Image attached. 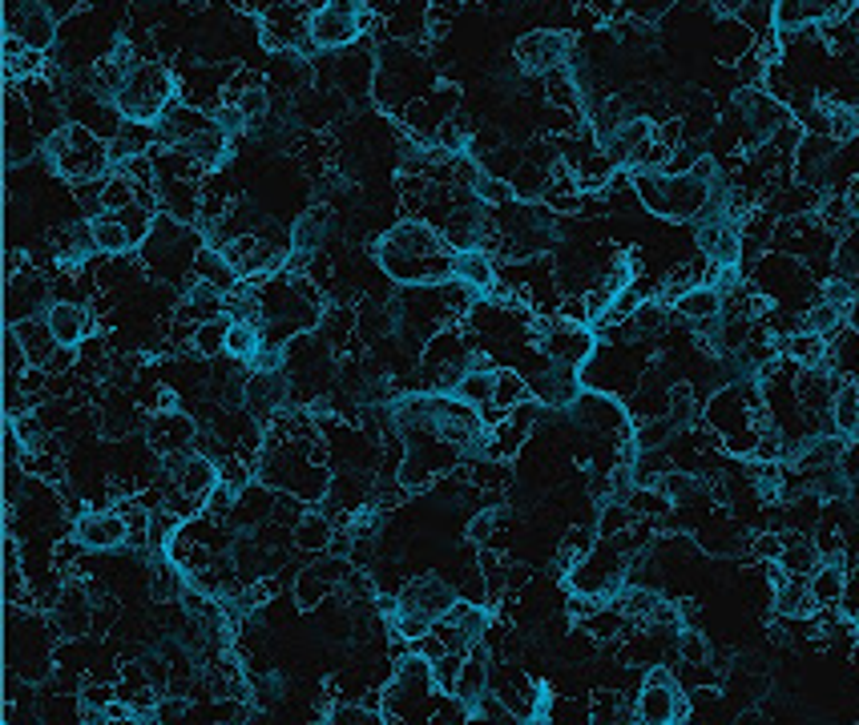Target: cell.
Wrapping results in <instances>:
<instances>
[{"mask_svg": "<svg viewBox=\"0 0 859 725\" xmlns=\"http://www.w3.org/2000/svg\"><path fill=\"white\" fill-rule=\"evenodd\" d=\"M94 613H97V605H94V597H89L77 580H69L61 592H57V600H53V617H49V625H53V633L57 637H65V641H77L81 633H89L94 629Z\"/></svg>", "mask_w": 859, "mask_h": 725, "instance_id": "10", "label": "cell"}, {"mask_svg": "<svg viewBox=\"0 0 859 725\" xmlns=\"http://www.w3.org/2000/svg\"><path fill=\"white\" fill-rule=\"evenodd\" d=\"M154 141H158V126L154 121H121V129L109 137V161L126 166L134 158H146Z\"/></svg>", "mask_w": 859, "mask_h": 725, "instance_id": "17", "label": "cell"}, {"mask_svg": "<svg viewBox=\"0 0 859 725\" xmlns=\"http://www.w3.org/2000/svg\"><path fill=\"white\" fill-rule=\"evenodd\" d=\"M642 206L662 222H694L714 194V182L690 174H670V169H629Z\"/></svg>", "mask_w": 859, "mask_h": 725, "instance_id": "2", "label": "cell"}, {"mask_svg": "<svg viewBox=\"0 0 859 725\" xmlns=\"http://www.w3.org/2000/svg\"><path fill=\"white\" fill-rule=\"evenodd\" d=\"M674 653H679L682 665H706L711 662V637L699 625H682L679 637H674Z\"/></svg>", "mask_w": 859, "mask_h": 725, "instance_id": "33", "label": "cell"}, {"mask_svg": "<svg viewBox=\"0 0 859 725\" xmlns=\"http://www.w3.org/2000/svg\"><path fill=\"white\" fill-rule=\"evenodd\" d=\"M670 306H674V319H682V323H690V326H702V323H714V319L722 315L726 298H722V291L714 283H694V286H686Z\"/></svg>", "mask_w": 859, "mask_h": 725, "instance_id": "15", "label": "cell"}, {"mask_svg": "<svg viewBox=\"0 0 859 725\" xmlns=\"http://www.w3.org/2000/svg\"><path fill=\"white\" fill-rule=\"evenodd\" d=\"M117 109L126 121H158L166 109L174 106V77L166 65L158 61H138V69L121 81L117 89Z\"/></svg>", "mask_w": 859, "mask_h": 725, "instance_id": "4", "label": "cell"}, {"mask_svg": "<svg viewBox=\"0 0 859 725\" xmlns=\"http://www.w3.org/2000/svg\"><path fill=\"white\" fill-rule=\"evenodd\" d=\"M45 323H49L61 347H81L86 339H94V311L86 303H77V298H57L45 311Z\"/></svg>", "mask_w": 859, "mask_h": 725, "instance_id": "13", "label": "cell"}, {"mask_svg": "<svg viewBox=\"0 0 859 725\" xmlns=\"http://www.w3.org/2000/svg\"><path fill=\"white\" fill-rule=\"evenodd\" d=\"M452 278H457V283H465L468 291H477L480 298H488V295H492V286L500 283L497 254L488 251V246L457 251V254H452Z\"/></svg>", "mask_w": 859, "mask_h": 725, "instance_id": "14", "label": "cell"}, {"mask_svg": "<svg viewBox=\"0 0 859 725\" xmlns=\"http://www.w3.org/2000/svg\"><path fill=\"white\" fill-rule=\"evenodd\" d=\"M771 609L779 620L816 617L819 600H816V592H811V577H791V572H787V577L771 589Z\"/></svg>", "mask_w": 859, "mask_h": 725, "instance_id": "16", "label": "cell"}, {"mask_svg": "<svg viewBox=\"0 0 859 725\" xmlns=\"http://www.w3.org/2000/svg\"><path fill=\"white\" fill-rule=\"evenodd\" d=\"M396 597H400V605H412V609H420V613H428L432 620H440V617H448V609L460 600V589L452 585V580L432 577V572H428V577L403 580Z\"/></svg>", "mask_w": 859, "mask_h": 725, "instance_id": "11", "label": "cell"}, {"mask_svg": "<svg viewBox=\"0 0 859 725\" xmlns=\"http://www.w3.org/2000/svg\"><path fill=\"white\" fill-rule=\"evenodd\" d=\"M328 9L351 12V17H363L368 12V0H328Z\"/></svg>", "mask_w": 859, "mask_h": 725, "instance_id": "39", "label": "cell"}, {"mask_svg": "<svg viewBox=\"0 0 859 725\" xmlns=\"http://www.w3.org/2000/svg\"><path fill=\"white\" fill-rule=\"evenodd\" d=\"M836 379H859V326H839L828 339V363Z\"/></svg>", "mask_w": 859, "mask_h": 725, "instance_id": "22", "label": "cell"}, {"mask_svg": "<svg viewBox=\"0 0 859 725\" xmlns=\"http://www.w3.org/2000/svg\"><path fill=\"white\" fill-rule=\"evenodd\" d=\"M497 525H500V512H477V516H472V525H468V537H472V540H488Z\"/></svg>", "mask_w": 859, "mask_h": 725, "instance_id": "38", "label": "cell"}, {"mask_svg": "<svg viewBox=\"0 0 859 725\" xmlns=\"http://www.w3.org/2000/svg\"><path fill=\"white\" fill-rule=\"evenodd\" d=\"M452 246L432 222L403 218L380 234L375 263L396 286H432L452 278Z\"/></svg>", "mask_w": 859, "mask_h": 725, "instance_id": "1", "label": "cell"}, {"mask_svg": "<svg viewBox=\"0 0 859 725\" xmlns=\"http://www.w3.org/2000/svg\"><path fill=\"white\" fill-rule=\"evenodd\" d=\"M533 400V388H529V375L517 368H500L497 371V391H492V408L497 411H513L520 403Z\"/></svg>", "mask_w": 859, "mask_h": 725, "instance_id": "29", "label": "cell"}, {"mask_svg": "<svg viewBox=\"0 0 859 725\" xmlns=\"http://www.w3.org/2000/svg\"><path fill=\"white\" fill-rule=\"evenodd\" d=\"M436 697H440V685H436L432 662L420 649H412L396 657L388 689L380 697V709L388 714V722H420V717L428 722Z\"/></svg>", "mask_w": 859, "mask_h": 725, "instance_id": "3", "label": "cell"}, {"mask_svg": "<svg viewBox=\"0 0 859 725\" xmlns=\"http://www.w3.org/2000/svg\"><path fill=\"white\" fill-rule=\"evenodd\" d=\"M12 335L21 339V347H25V355H29L32 368H49L53 355L61 351V343L53 339V331H49L45 315L41 319H25V323H12Z\"/></svg>", "mask_w": 859, "mask_h": 725, "instance_id": "20", "label": "cell"}, {"mask_svg": "<svg viewBox=\"0 0 859 725\" xmlns=\"http://www.w3.org/2000/svg\"><path fill=\"white\" fill-rule=\"evenodd\" d=\"M89 226H94V246L101 258H121V254L134 251V238H129V231L117 222V214H97V218H89Z\"/></svg>", "mask_w": 859, "mask_h": 725, "instance_id": "28", "label": "cell"}, {"mask_svg": "<svg viewBox=\"0 0 859 725\" xmlns=\"http://www.w3.org/2000/svg\"><path fill=\"white\" fill-rule=\"evenodd\" d=\"M328 234H331V214L323 210V206H315V210H308L295 226H291V246H286V254H295V258H315V254H323Z\"/></svg>", "mask_w": 859, "mask_h": 725, "instance_id": "18", "label": "cell"}, {"mask_svg": "<svg viewBox=\"0 0 859 725\" xmlns=\"http://www.w3.org/2000/svg\"><path fill=\"white\" fill-rule=\"evenodd\" d=\"M335 532H340V528H335V520H331L323 508H308V516L295 525V548L299 552H308V557L311 552H323V557H328Z\"/></svg>", "mask_w": 859, "mask_h": 725, "instance_id": "23", "label": "cell"}, {"mask_svg": "<svg viewBox=\"0 0 859 725\" xmlns=\"http://www.w3.org/2000/svg\"><path fill=\"white\" fill-rule=\"evenodd\" d=\"M513 53H517L525 74L545 77V74H553V69H565V65H569L573 41L557 29H537V32H525Z\"/></svg>", "mask_w": 859, "mask_h": 725, "instance_id": "9", "label": "cell"}, {"mask_svg": "<svg viewBox=\"0 0 859 725\" xmlns=\"http://www.w3.org/2000/svg\"><path fill=\"white\" fill-rule=\"evenodd\" d=\"M848 568L843 560H819V568L811 572V592H816L819 609H839L843 600V585H848Z\"/></svg>", "mask_w": 859, "mask_h": 725, "instance_id": "26", "label": "cell"}, {"mask_svg": "<svg viewBox=\"0 0 859 725\" xmlns=\"http://www.w3.org/2000/svg\"><path fill=\"white\" fill-rule=\"evenodd\" d=\"M831 428L843 440H859V383L856 379H839L836 400H831Z\"/></svg>", "mask_w": 859, "mask_h": 725, "instance_id": "25", "label": "cell"}, {"mask_svg": "<svg viewBox=\"0 0 859 725\" xmlns=\"http://www.w3.org/2000/svg\"><path fill=\"white\" fill-rule=\"evenodd\" d=\"M308 32H311V41H315V49H323V53H340V49L360 41L363 21L360 17H351V12H340V9H315L311 12Z\"/></svg>", "mask_w": 859, "mask_h": 725, "instance_id": "12", "label": "cell"}, {"mask_svg": "<svg viewBox=\"0 0 859 725\" xmlns=\"http://www.w3.org/2000/svg\"><path fill=\"white\" fill-rule=\"evenodd\" d=\"M53 303H57L53 283H49L37 266H25V271L9 274V295H4V319H9V326L25 323V319H41Z\"/></svg>", "mask_w": 859, "mask_h": 725, "instance_id": "7", "label": "cell"}, {"mask_svg": "<svg viewBox=\"0 0 859 725\" xmlns=\"http://www.w3.org/2000/svg\"><path fill=\"white\" fill-rule=\"evenodd\" d=\"M4 25H9L12 37H21L25 45L41 49V53H49L53 41L61 37V29H57V12L49 9V4H41V0H9Z\"/></svg>", "mask_w": 859, "mask_h": 725, "instance_id": "8", "label": "cell"}, {"mask_svg": "<svg viewBox=\"0 0 859 725\" xmlns=\"http://www.w3.org/2000/svg\"><path fill=\"white\" fill-rule=\"evenodd\" d=\"M848 198H851V214H856V222H859V182H856V186H851Z\"/></svg>", "mask_w": 859, "mask_h": 725, "instance_id": "40", "label": "cell"}, {"mask_svg": "<svg viewBox=\"0 0 859 725\" xmlns=\"http://www.w3.org/2000/svg\"><path fill=\"white\" fill-rule=\"evenodd\" d=\"M186 717H194L191 697H182V694L158 697V722H186Z\"/></svg>", "mask_w": 859, "mask_h": 725, "instance_id": "36", "label": "cell"}, {"mask_svg": "<svg viewBox=\"0 0 859 725\" xmlns=\"http://www.w3.org/2000/svg\"><path fill=\"white\" fill-rule=\"evenodd\" d=\"M839 326H848V311L836 306V303H828V298H819V303H811L803 311V331H816V335L831 339Z\"/></svg>", "mask_w": 859, "mask_h": 725, "instance_id": "32", "label": "cell"}, {"mask_svg": "<svg viewBox=\"0 0 859 725\" xmlns=\"http://www.w3.org/2000/svg\"><path fill=\"white\" fill-rule=\"evenodd\" d=\"M74 545L86 552H121L129 545V525L121 508H86L74 520Z\"/></svg>", "mask_w": 859, "mask_h": 725, "instance_id": "6", "label": "cell"}, {"mask_svg": "<svg viewBox=\"0 0 859 725\" xmlns=\"http://www.w3.org/2000/svg\"><path fill=\"white\" fill-rule=\"evenodd\" d=\"M819 545L811 532H783V552H779V565H783V572H791V577H811L819 568Z\"/></svg>", "mask_w": 859, "mask_h": 725, "instance_id": "21", "label": "cell"}, {"mask_svg": "<svg viewBox=\"0 0 859 725\" xmlns=\"http://www.w3.org/2000/svg\"><path fill=\"white\" fill-rule=\"evenodd\" d=\"M323 722H331V725H383L388 722V714L375 709L372 702H348V697H343V702H335L328 714H323Z\"/></svg>", "mask_w": 859, "mask_h": 725, "instance_id": "31", "label": "cell"}, {"mask_svg": "<svg viewBox=\"0 0 859 725\" xmlns=\"http://www.w3.org/2000/svg\"><path fill=\"white\" fill-rule=\"evenodd\" d=\"M779 355H787L799 368H823L828 363V339L816 331H795V335L779 339Z\"/></svg>", "mask_w": 859, "mask_h": 725, "instance_id": "27", "label": "cell"}, {"mask_svg": "<svg viewBox=\"0 0 859 725\" xmlns=\"http://www.w3.org/2000/svg\"><path fill=\"white\" fill-rule=\"evenodd\" d=\"M634 714L642 725H674L690 717V694L674 682L666 665H650L646 682L634 697Z\"/></svg>", "mask_w": 859, "mask_h": 725, "instance_id": "5", "label": "cell"}, {"mask_svg": "<svg viewBox=\"0 0 859 725\" xmlns=\"http://www.w3.org/2000/svg\"><path fill=\"white\" fill-rule=\"evenodd\" d=\"M807 25H819L807 0H774V29H779V37H791V32L807 29Z\"/></svg>", "mask_w": 859, "mask_h": 725, "instance_id": "34", "label": "cell"}, {"mask_svg": "<svg viewBox=\"0 0 859 725\" xmlns=\"http://www.w3.org/2000/svg\"><path fill=\"white\" fill-rule=\"evenodd\" d=\"M779 552H783V532H759V537H751V557L759 560V565L779 560Z\"/></svg>", "mask_w": 859, "mask_h": 725, "instance_id": "37", "label": "cell"}, {"mask_svg": "<svg viewBox=\"0 0 859 725\" xmlns=\"http://www.w3.org/2000/svg\"><path fill=\"white\" fill-rule=\"evenodd\" d=\"M234 101H238V109L246 114V121H251V126H258V121L271 114V97H266L263 85H251V89H243V94L234 97Z\"/></svg>", "mask_w": 859, "mask_h": 725, "instance_id": "35", "label": "cell"}, {"mask_svg": "<svg viewBox=\"0 0 859 725\" xmlns=\"http://www.w3.org/2000/svg\"><path fill=\"white\" fill-rule=\"evenodd\" d=\"M263 343H266L263 319H231V331H226V355L251 368L255 355L263 351Z\"/></svg>", "mask_w": 859, "mask_h": 725, "instance_id": "24", "label": "cell"}, {"mask_svg": "<svg viewBox=\"0 0 859 725\" xmlns=\"http://www.w3.org/2000/svg\"><path fill=\"white\" fill-rule=\"evenodd\" d=\"M226 331H231V319H211V323L194 326L191 339V355L198 359H223L226 355Z\"/></svg>", "mask_w": 859, "mask_h": 725, "instance_id": "30", "label": "cell"}, {"mask_svg": "<svg viewBox=\"0 0 859 725\" xmlns=\"http://www.w3.org/2000/svg\"><path fill=\"white\" fill-rule=\"evenodd\" d=\"M492 391H497V368H488L485 359L477 355V359H472V368L460 375V383H457V391H452V395L485 415V411L492 408Z\"/></svg>", "mask_w": 859, "mask_h": 725, "instance_id": "19", "label": "cell"}]
</instances>
